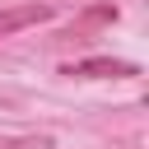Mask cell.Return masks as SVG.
I'll return each instance as SVG.
<instances>
[{
  "instance_id": "2",
  "label": "cell",
  "mask_w": 149,
  "mask_h": 149,
  "mask_svg": "<svg viewBox=\"0 0 149 149\" xmlns=\"http://www.w3.org/2000/svg\"><path fill=\"white\" fill-rule=\"evenodd\" d=\"M51 19H56V5H14V9H0V37H14L19 28L51 23Z\"/></svg>"
},
{
  "instance_id": "1",
  "label": "cell",
  "mask_w": 149,
  "mask_h": 149,
  "mask_svg": "<svg viewBox=\"0 0 149 149\" xmlns=\"http://www.w3.org/2000/svg\"><path fill=\"white\" fill-rule=\"evenodd\" d=\"M61 74H70V79H135L140 65L135 61H116V56H88V61L61 65Z\"/></svg>"
},
{
  "instance_id": "3",
  "label": "cell",
  "mask_w": 149,
  "mask_h": 149,
  "mask_svg": "<svg viewBox=\"0 0 149 149\" xmlns=\"http://www.w3.org/2000/svg\"><path fill=\"white\" fill-rule=\"evenodd\" d=\"M0 149H51V135H0Z\"/></svg>"
}]
</instances>
